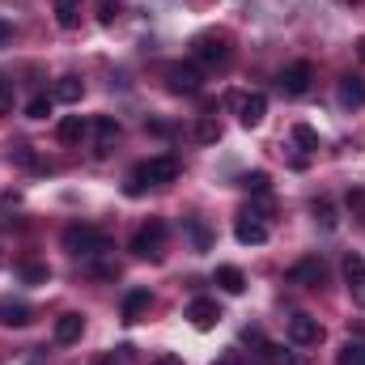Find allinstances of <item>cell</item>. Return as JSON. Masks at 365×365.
<instances>
[{
  "mask_svg": "<svg viewBox=\"0 0 365 365\" xmlns=\"http://www.w3.org/2000/svg\"><path fill=\"white\" fill-rule=\"evenodd\" d=\"M179 158L175 153H162V158H149V162H140V166H132L128 170V195H145V187H166V182L179 179Z\"/></svg>",
  "mask_w": 365,
  "mask_h": 365,
  "instance_id": "obj_1",
  "label": "cell"
},
{
  "mask_svg": "<svg viewBox=\"0 0 365 365\" xmlns=\"http://www.w3.org/2000/svg\"><path fill=\"white\" fill-rule=\"evenodd\" d=\"M64 251H73V255H102V251H110V238L102 234V230H93V225H68L64 230Z\"/></svg>",
  "mask_w": 365,
  "mask_h": 365,
  "instance_id": "obj_2",
  "label": "cell"
},
{
  "mask_svg": "<svg viewBox=\"0 0 365 365\" xmlns=\"http://www.w3.org/2000/svg\"><path fill=\"white\" fill-rule=\"evenodd\" d=\"M166 251V221H145L136 234H132V255L140 259H162Z\"/></svg>",
  "mask_w": 365,
  "mask_h": 365,
  "instance_id": "obj_3",
  "label": "cell"
},
{
  "mask_svg": "<svg viewBox=\"0 0 365 365\" xmlns=\"http://www.w3.org/2000/svg\"><path fill=\"white\" fill-rule=\"evenodd\" d=\"M191 56H195V64H204V68H221L225 60H230V38L225 34H200L195 43H191Z\"/></svg>",
  "mask_w": 365,
  "mask_h": 365,
  "instance_id": "obj_4",
  "label": "cell"
},
{
  "mask_svg": "<svg viewBox=\"0 0 365 365\" xmlns=\"http://www.w3.org/2000/svg\"><path fill=\"white\" fill-rule=\"evenodd\" d=\"M234 238H238L242 247H259V242H268V221L247 208V212H238V221H234Z\"/></svg>",
  "mask_w": 365,
  "mask_h": 365,
  "instance_id": "obj_5",
  "label": "cell"
},
{
  "mask_svg": "<svg viewBox=\"0 0 365 365\" xmlns=\"http://www.w3.org/2000/svg\"><path fill=\"white\" fill-rule=\"evenodd\" d=\"M310 81H314V68H310L306 60H297V64H289V68L280 73V90H284V98L310 93Z\"/></svg>",
  "mask_w": 365,
  "mask_h": 365,
  "instance_id": "obj_6",
  "label": "cell"
},
{
  "mask_svg": "<svg viewBox=\"0 0 365 365\" xmlns=\"http://www.w3.org/2000/svg\"><path fill=\"white\" fill-rule=\"evenodd\" d=\"M289 340H293L297 349H310V344L323 340V323L310 319V314H293V319H289Z\"/></svg>",
  "mask_w": 365,
  "mask_h": 365,
  "instance_id": "obj_7",
  "label": "cell"
},
{
  "mask_svg": "<svg viewBox=\"0 0 365 365\" xmlns=\"http://www.w3.org/2000/svg\"><path fill=\"white\" fill-rule=\"evenodd\" d=\"M323 276H327L323 259H319V255H306V259H297V264L284 272V280H289V284H306V289H310V284H323Z\"/></svg>",
  "mask_w": 365,
  "mask_h": 365,
  "instance_id": "obj_8",
  "label": "cell"
},
{
  "mask_svg": "<svg viewBox=\"0 0 365 365\" xmlns=\"http://www.w3.org/2000/svg\"><path fill=\"white\" fill-rule=\"evenodd\" d=\"M344 284H349V297L365 310V259L361 255H344Z\"/></svg>",
  "mask_w": 365,
  "mask_h": 365,
  "instance_id": "obj_9",
  "label": "cell"
},
{
  "mask_svg": "<svg viewBox=\"0 0 365 365\" xmlns=\"http://www.w3.org/2000/svg\"><path fill=\"white\" fill-rule=\"evenodd\" d=\"M187 319H191V327H195V331H212V327H217V319H221V306H217L212 297H195V302L187 306Z\"/></svg>",
  "mask_w": 365,
  "mask_h": 365,
  "instance_id": "obj_10",
  "label": "cell"
},
{
  "mask_svg": "<svg viewBox=\"0 0 365 365\" xmlns=\"http://www.w3.org/2000/svg\"><path fill=\"white\" fill-rule=\"evenodd\" d=\"M166 81H170L175 93H195L204 77H200V68H191V64H166Z\"/></svg>",
  "mask_w": 365,
  "mask_h": 365,
  "instance_id": "obj_11",
  "label": "cell"
},
{
  "mask_svg": "<svg viewBox=\"0 0 365 365\" xmlns=\"http://www.w3.org/2000/svg\"><path fill=\"white\" fill-rule=\"evenodd\" d=\"M30 319H34V310L21 297H0V323L4 327H26Z\"/></svg>",
  "mask_w": 365,
  "mask_h": 365,
  "instance_id": "obj_12",
  "label": "cell"
},
{
  "mask_svg": "<svg viewBox=\"0 0 365 365\" xmlns=\"http://www.w3.org/2000/svg\"><path fill=\"white\" fill-rule=\"evenodd\" d=\"M238 110H242V115H238L242 128H259V123L268 119V98H264V93H251V98L238 102Z\"/></svg>",
  "mask_w": 365,
  "mask_h": 365,
  "instance_id": "obj_13",
  "label": "cell"
},
{
  "mask_svg": "<svg viewBox=\"0 0 365 365\" xmlns=\"http://www.w3.org/2000/svg\"><path fill=\"white\" fill-rule=\"evenodd\" d=\"M340 106H349V110L365 106V77H357V73L340 77Z\"/></svg>",
  "mask_w": 365,
  "mask_h": 365,
  "instance_id": "obj_14",
  "label": "cell"
},
{
  "mask_svg": "<svg viewBox=\"0 0 365 365\" xmlns=\"http://www.w3.org/2000/svg\"><path fill=\"white\" fill-rule=\"evenodd\" d=\"M56 136H60L64 145H81V140L90 136V123H86L81 115H64V119H60V128H56Z\"/></svg>",
  "mask_w": 365,
  "mask_h": 365,
  "instance_id": "obj_15",
  "label": "cell"
},
{
  "mask_svg": "<svg viewBox=\"0 0 365 365\" xmlns=\"http://www.w3.org/2000/svg\"><path fill=\"white\" fill-rule=\"evenodd\" d=\"M81 331H86V319H81V314H60V319H56V340H60V344H77Z\"/></svg>",
  "mask_w": 365,
  "mask_h": 365,
  "instance_id": "obj_16",
  "label": "cell"
},
{
  "mask_svg": "<svg viewBox=\"0 0 365 365\" xmlns=\"http://www.w3.org/2000/svg\"><path fill=\"white\" fill-rule=\"evenodd\" d=\"M149 289H132L128 297H123V323H140V314L149 310Z\"/></svg>",
  "mask_w": 365,
  "mask_h": 365,
  "instance_id": "obj_17",
  "label": "cell"
},
{
  "mask_svg": "<svg viewBox=\"0 0 365 365\" xmlns=\"http://www.w3.org/2000/svg\"><path fill=\"white\" fill-rule=\"evenodd\" d=\"M259 357H264V365H306V357H297V353L284 349V344H264Z\"/></svg>",
  "mask_w": 365,
  "mask_h": 365,
  "instance_id": "obj_18",
  "label": "cell"
},
{
  "mask_svg": "<svg viewBox=\"0 0 365 365\" xmlns=\"http://www.w3.org/2000/svg\"><path fill=\"white\" fill-rule=\"evenodd\" d=\"M93 136H98V149H110V145L119 140V123H115V115H98V119H93Z\"/></svg>",
  "mask_w": 365,
  "mask_h": 365,
  "instance_id": "obj_19",
  "label": "cell"
},
{
  "mask_svg": "<svg viewBox=\"0 0 365 365\" xmlns=\"http://www.w3.org/2000/svg\"><path fill=\"white\" fill-rule=\"evenodd\" d=\"M217 284L225 289V293H242L247 289V276H242V268H234V264H225V268H217Z\"/></svg>",
  "mask_w": 365,
  "mask_h": 365,
  "instance_id": "obj_20",
  "label": "cell"
},
{
  "mask_svg": "<svg viewBox=\"0 0 365 365\" xmlns=\"http://www.w3.org/2000/svg\"><path fill=\"white\" fill-rule=\"evenodd\" d=\"M56 21H60L64 30L81 26V0H56Z\"/></svg>",
  "mask_w": 365,
  "mask_h": 365,
  "instance_id": "obj_21",
  "label": "cell"
},
{
  "mask_svg": "<svg viewBox=\"0 0 365 365\" xmlns=\"http://www.w3.org/2000/svg\"><path fill=\"white\" fill-rule=\"evenodd\" d=\"M81 93H86V86H81L77 77H60V81H56V98H60V102H81Z\"/></svg>",
  "mask_w": 365,
  "mask_h": 365,
  "instance_id": "obj_22",
  "label": "cell"
},
{
  "mask_svg": "<svg viewBox=\"0 0 365 365\" xmlns=\"http://www.w3.org/2000/svg\"><path fill=\"white\" fill-rule=\"evenodd\" d=\"M21 280H26V284H47V280H51V268L38 264V259H26V264H21Z\"/></svg>",
  "mask_w": 365,
  "mask_h": 365,
  "instance_id": "obj_23",
  "label": "cell"
},
{
  "mask_svg": "<svg viewBox=\"0 0 365 365\" xmlns=\"http://www.w3.org/2000/svg\"><path fill=\"white\" fill-rule=\"evenodd\" d=\"M340 365H365V344L361 340H349L340 349Z\"/></svg>",
  "mask_w": 365,
  "mask_h": 365,
  "instance_id": "obj_24",
  "label": "cell"
},
{
  "mask_svg": "<svg viewBox=\"0 0 365 365\" xmlns=\"http://www.w3.org/2000/svg\"><path fill=\"white\" fill-rule=\"evenodd\" d=\"M293 140H297L302 149H319V132H314L310 123H293Z\"/></svg>",
  "mask_w": 365,
  "mask_h": 365,
  "instance_id": "obj_25",
  "label": "cell"
},
{
  "mask_svg": "<svg viewBox=\"0 0 365 365\" xmlns=\"http://www.w3.org/2000/svg\"><path fill=\"white\" fill-rule=\"evenodd\" d=\"M314 221H319L323 230H336V225H340V217H336V208H331L327 200H319V204H314Z\"/></svg>",
  "mask_w": 365,
  "mask_h": 365,
  "instance_id": "obj_26",
  "label": "cell"
},
{
  "mask_svg": "<svg viewBox=\"0 0 365 365\" xmlns=\"http://www.w3.org/2000/svg\"><path fill=\"white\" fill-rule=\"evenodd\" d=\"M195 140H204V145L221 140V123H212V119H200V123H195Z\"/></svg>",
  "mask_w": 365,
  "mask_h": 365,
  "instance_id": "obj_27",
  "label": "cell"
},
{
  "mask_svg": "<svg viewBox=\"0 0 365 365\" xmlns=\"http://www.w3.org/2000/svg\"><path fill=\"white\" fill-rule=\"evenodd\" d=\"M26 115H30V119H47V115H51V98H47V93H38V98H30V106H26Z\"/></svg>",
  "mask_w": 365,
  "mask_h": 365,
  "instance_id": "obj_28",
  "label": "cell"
},
{
  "mask_svg": "<svg viewBox=\"0 0 365 365\" xmlns=\"http://www.w3.org/2000/svg\"><path fill=\"white\" fill-rule=\"evenodd\" d=\"M242 187H247V191H259V195H264V191H268L272 182H268V175H264V170H255V175H247V179H242Z\"/></svg>",
  "mask_w": 365,
  "mask_h": 365,
  "instance_id": "obj_29",
  "label": "cell"
},
{
  "mask_svg": "<svg viewBox=\"0 0 365 365\" xmlns=\"http://www.w3.org/2000/svg\"><path fill=\"white\" fill-rule=\"evenodd\" d=\"M9 110H13V81L0 77V115H9Z\"/></svg>",
  "mask_w": 365,
  "mask_h": 365,
  "instance_id": "obj_30",
  "label": "cell"
},
{
  "mask_svg": "<svg viewBox=\"0 0 365 365\" xmlns=\"http://www.w3.org/2000/svg\"><path fill=\"white\" fill-rule=\"evenodd\" d=\"M115 17H119V0H102V9H98V21H102V26H110Z\"/></svg>",
  "mask_w": 365,
  "mask_h": 365,
  "instance_id": "obj_31",
  "label": "cell"
},
{
  "mask_svg": "<svg viewBox=\"0 0 365 365\" xmlns=\"http://www.w3.org/2000/svg\"><path fill=\"white\" fill-rule=\"evenodd\" d=\"M212 365H247V361H242V353H234V349H230V353H221Z\"/></svg>",
  "mask_w": 365,
  "mask_h": 365,
  "instance_id": "obj_32",
  "label": "cell"
},
{
  "mask_svg": "<svg viewBox=\"0 0 365 365\" xmlns=\"http://www.w3.org/2000/svg\"><path fill=\"white\" fill-rule=\"evenodd\" d=\"M153 365H182V361H179V357H158Z\"/></svg>",
  "mask_w": 365,
  "mask_h": 365,
  "instance_id": "obj_33",
  "label": "cell"
},
{
  "mask_svg": "<svg viewBox=\"0 0 365 365\" xmlns=\"http://www.w3.org/2000/svg\"><path fill=\"white\" fill-rule=\"evenodd\" d=\"M98 365H110V361H98Z\"/></svg>",
  "mask_w": 365,
  "mask_h": 365,
  "instance_id": "obj_34",
  "label": "cell"
}]
</instances>
